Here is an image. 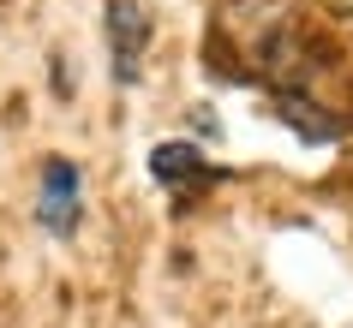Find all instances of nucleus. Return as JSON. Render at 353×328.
<instances>
[{
    "mask_svg": "<svg viewBox=\"0 0 353 328\" xmlns=\"http://www.w3.org/2000/svg\"><path fill=\"white\" fill-rule=\"evenodd\" d=\"M78 215H84V179H78V162L48 155V162H42V185H37V221H42V233L66 239L78 227Z\"/></svg>",
    "mask_w": 353,
    "mask_h": 328,
    "instance_id": "f257e3e1",
    "label": "nucleus"
},
{
    "mask_svg": "<svg viewBox=\"0 0 353 328\" xmlns=\"http://www.w3.org/2000/svg\"><path fill=\"white\" fill-rule=\"evenodd\" d=\"M108 60H114V84H138V66H144V48H150V12L138 0H108Z\"/></svg>",
    "mask_w": 353,
    "mask_h": 328,
    "instance_id": "f03ea898",
    "label": "nucleus"
},
{
    "mask_svg": "<svg viewBox=\"0 0 353 328\" xmlns=\"http://www.w3.org/2000/svg\"><path fill=\"white\" fill-rule=\"evenodd\" d=\"M276 113H281V126H294L305 144H335V138H341V120H330L317 102H305V90L276 96Z\"/></svg>",
    "mask_w": 353,
    "mask_h": 328,
    "instance_id": "7ed1b4c3",
    "label": "nucleus"
},
{
    "mask_svg": "<svg viewBox=\"0 0 353 328\" xmlns=\"http://www.w3.org/2000/svg\"><path fill=\"white\" fill-rule=\"evenodd\" d=\"M150 173L162 185H192V179H204L210 167H204V155L192 144H156L150 149Z\"/></svg>",
    "mask_w": 353,
    "mask_h": 328,
    "instance_id": "20e7f679",
    "label": "nucleus"
}]
</instances>
